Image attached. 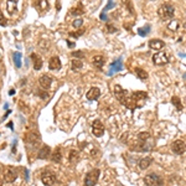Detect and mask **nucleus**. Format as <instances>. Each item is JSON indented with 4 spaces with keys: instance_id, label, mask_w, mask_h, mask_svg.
<instances>
[{
    "instance_id": "obj_38",
    "label": "nucleus",
    "mask_w": 186,
    "mask_h": 186,
    "mask_svg": "<svg viewBox=\"0 0 186 186\" xmlns=\"http://www.w3.org/2000/svg\"><path fill=\"white\" fill-rule=\"evenodd\" d=\"M0 25H2V26H6V17L4 16V14H3L2 10H0Z\"/></svg>"
},
{
    "instance_id": "obj_28",
    "label": "nucleus",
    "mask_w": 186,
    "mask_h": 186,
    "mask_svg": "<svg viewBox=\"0 0 186 186\" xmlns=\"http://www.w3.org/2000/svg\"><path fill=\"white\" fill-rule=\"evenodd\" d=\"M179 27H180V21H179V20H171V21L168 24V29H169L170 31H176Z\"/></svg>"
},
{
    "instance_id": "obj_33",
    "label": "nucleus",
    "mask_w": 186,
    "mask_h": 186,
    "mask_svg": "<svg viewBox=\"0 0 186 186\" xmlns=\"http://www.w3.org/2000/svg\"><path fill=\"white\" fill-rule=\"evenodd\" d=\"M36 96H39V97L42 98V99H47V98H48V93H47L46 89H39V91L36 92Z\"/></svg>"
},
{
    "instance_id": "obj_22",
    "label": "nucleus",
    "mask_w": 186,
    "mask_h": 186,
    "mask_svg": "<svg viewBox=\"0 0 186 186\" xmlns=\"http://www.w3.org/2000/svg\"><path fill=\"white\" fill-rule=\"evenodd\" d=\"M151 163H153V158L146 157V158L140 159V160H139V163H138V165H139V168H140L141 170H146V169L151 165Z\"/></svg>"
},
{
    "instance_id": "obj_36",
    "label": "nucleus",
    "mask_w": 186,
    "mask_h": 186,
    "mask_svg": "<svg viewBox=\"0 0 186 186\" xmlns=\"http://www.w3.org/2000/svg\"><path fill=\"white\" fill-rule=\"evenodd\" d=\"M82 24H83V20H82V19H77V20H75V21L72 22V26H73L75 29H78V27L82 26Z\"/></svg>"
},
{
    "instance_id": "obj_17",
    "label": "nucleus",
    "mask_w": 186,
    "mask_h": 186,
    "mask_svg": "<svg viewBox=\"0 0 186 186\" xmlns=\"http://www.w3.org/2000/svg\"><path fill=\"white\" fill-rule=\"evenodd\" d=\"M61 60H60V57H57V56H52L51 58H50V61H48V68L50 70H52V71H58L60 68H61Z\"/></svg>"
},
{
    "instance_id": "obj_44",
    "label": "nucleus",
    "mask_w": 186,
    "mask_h": 186,
    "mask_svg": "<svg viewBox=\"0 0 186 186\" xmlns=\"http://www.w3.org/2000/svg\"><path fill=\"white\" fill-rule=\"evenodd\" d=\"M8 127H9L10 129H14V126H13V123H11V122H10V123L8 124Z\"/></svg>"
},
{
    "instance_id": "obj_45",
    "label": "nucleus",
    "mask_w": 186,
    "mask_h": 186,
    "mask_svg": "<svg viewBox=\"0 0 186 186\" xmlns=\"http://www.w3.org/2000/svg\"><path fill=\"white\" fill-rule=\"evenodd\" d=\"M10 113H11V110H8V112H6V114H5V115H4V118H6V117H8V115H9V114H10Z\"/></svg>"
},
{
    "instance_id": "obj_39",
    "label": "nucleus",
    "mask_w": 186,
    "mask_h": 186,
    "mask_svg": "<svg viewBox=\"0 0 186 186\" xmlns=\"http://www.w3.org/2000/svg\"><path fill=\"white\" fill-rule=\"evenodd\" d=\"M115 6V4H114V2L113 0H109V3H108V5L104 8V10H103V13H106L107 10H109V9H112V8H114Z\"/></svg>"
},
{
    "instance_id": "obj_12",
    "label": "nucleus",
    "mask_w": 186,
    "mask_h": 186,
    "mask_svg": "<svg viewBox=\"0 0 186 186\" xmlns=\"http://www.w3.org/2000/svg\"><path fill=\"white\" fill-rule=\"evenodd\" d=\"M123 70V61H122V58H118L117 61H114L113 64H110V66H109V71H108V76H112V75H114L115 72H119V71H122Z\"/></svg>"
},
{
    "instance_id": "obj_23",
    "label": "nucleus",
    "mask_w": 186,
    "mask_h": 186,
    "mask_svg": "<svg viewBox=\"0 0 186 186\" xmlns=\"http://www.w3.org/2000/svg\"><path fill=\"white\" fill-rule=\"evenodd\" d=\"M83 14H84V10H83L82 4H78L77 6L70 9V15H72V16H81Z\"/></svg>"
},
{
    "instance_id": "obj_5",
    "label": "nucleus",
    "mask_w": 186,
    "mask_h": 186,
    "mask_svg": "<svg viewBox=\"0 0 186 186\" xmlns=\"http://www.w3.org/2000/svg\"><path fill=\"white\" fill-rule=\"evenodd\" d=\"M99 175H101L99 169H93V170L88 171L84 177V186H95L98 182Z\"/></svg>"
},
{
    "instance_id": "obj_19",
    "label": "nucleus",
    "mask_w": 186,
    "mask_h": 186,
    "mask_svg": "<svg viewBox=\"0 0 186 186\" xmlns=\"http://www.w3.org/2000/svg\"><path fill=\"white\" fill-rule=\"evenodd\" d=\"M31 60L34 62V70L40 71L42 68V58L37 53H31Z\"/></svg>"
},
{
    "instance_id": "obj_37",
    "label": "nucleus",
    "mask_w": 186,
    "mask_h": 186,
    "mask_svg": "<svg viewBox=\"0 0 186 186\" xmlns=\"http://www.w3.org/2000/svg\"><path fill=\"white\" fill-rule=\"evenodd\" d=\"M72 56H73L75 58L79 60V58H83V57H84V53H83L82 51H75V52H72Z\"/></svg>"
},
{
    "instance_id": "obj_46",
    "label": "nucleus",
    "mask_w": 186,
    "mask_h": 186,
    "mask_svg": "<svg viewBox=\"0 0 186 186\" xmlns=\"http://www.w3.org/2000/svg\"><path fill=\"white\" fill-rule=\"evenodd\" d=\"M184 78H186V75H184Z\"/></svg>"
},
{
    "instance_id": "obj_27",
    "label": "nucleus",
    "mask_w": 186,
    "mask_h": 186,
    "mask_svg": "<svg viewBox=\"0 0 186 186\" xmlns=\"http://www.w3.org/2000/svg\"><path fill=\"white\" fill-rule=\"evenodd\" d=\"M122 3H123L124 6H126V9L129 11L130 15H134V8H133V4H132L130 0H122Z\"/></svg>"
},
{
    "instance_id": "obj_11",
    "label": "nucleus",
    "mask_w": 186,
    "mask_h": 186,
    "mask_svg": "<svg viewBox=\"0 0 186 186\" xmlns=\"http://www.w3.org/2000/svg\"><path fill=\"white\" fill-rule=\"evenodd\" d=\"M4 179H5V181L9 182V184L14 182V181L17 179V171H16V169L13 168V166L6 168V170H5V172H4Z\"/></svg>"
},
{
    "instance_id": "obj_40",
    "label": "nucleus",
    "mask_w": 186,
    "mask_h": 186,
    "mask_svg": "<svg viewBox=\"0 0 186 186\" xmlns=\"http://www.w3.org/2000/svg\"><path fill=\"white\" fill-rule=\"evenodd\" d=\"M56 10H57V11H60V10H61V3L58 2V0L56 2Z\"/></svg>"
},
{
    "instance_id": "obj_15",
    "label": "nucleus",
    "mask_w": 186,
    "mask_h": 186,
    "mask_svg": "<svg viewBox=\"0 0 186 186\" xmlns=\"http://www.w3.org/2000/svg\"><path fill=\"white\" fill-rule=\"evenodd\" d=\"M39 84H40V87L42 88V89H50V87H51V84H52V78L50 77V76H47V75H42L40 78H39Z\"/></svg>"
},
{
    "instance_id": "obj_3",
    "label": "nucleus",
    "mask_w": 186,
    "mask_h": 186,
    "mask_svg": "<svg viewBox=\"0 0 186 186\" xmlns=\"http://www.w3.org/2000/svg\"><path fill=\"white\" fill-rule=\"evenodd\" d=\"M114 96H115V98L119 101V103H122L123 106H126V107L129 106L130 96L128 95V91L123 89L119 84H115V87H114Z\"/></svg>"
},
{
    "instance_id": "obj_35",
    "label": "nucleus",
    "mask_w": 186,
    "mask_h": 186,
    "mask_svg": "<svg viewBox=\"0 0 186 186\" xmlns=\"http://www.w3.org/2000/svg\"><path fill=\"white\" fill-rule=\"evenodd\" d=\"M106 29H107V33H108V34H113V33H115V31H118V29L114 27V26L110 25V24H107V25H106Z\"/></svg>"
},
{
    "instance_id": "obj_8",
    "label": "nucleus",
    "mask_w": 186,
    "mask_h": 186,
    "mask_svg": "<svg viewBox=\"0 0 186 186\" xmlns=\"http://www.w3.org/2000/svg\"><path fill=\"white\" fill-rule=\"evenodd\" d=\"M25 143H26V146L30 145V146H33V148H36L39 144H40V137L39 134L36 133H27L25 135Z\"/></svg>"
},
{
    "instance_id": "obj_18",
    "label": "nucleus",
    "mask_w": 186,
    "mask_h": 186,
    "mask_svg": "<svg viewBox=\"0 0 186 186\" xmlns=\"http://www.w3.org/2000/svg\"><path fill=\"white\" fill-rule=\"evenodd\" d=\"M164 46H165V42L160 39H153L149 41V47L151 50H155V51H159V50L164 48Z\"/></svg>"
},
{
    "instance_id": "obj_13",
    "label": "nucleus",
    "mask_w": 186,
    "mask_h": 186,
    "mask_svg": "<svg viewBox=\"0 0 186 186\" xmlns=\"http://www.w3.org/2000/svg\"><path fill=\"white\" fill-rule=\"evenodd\" d=\"M86 97H87V99L91 101V102H92V101H97V99L101 97V91H99V88H97V87L89 88V91L87 92Z\"/></svg>"
},
{
    "instance_id": "obj_10",
    "label": "nucleus",
    "mask_w": 186,
    "mask_h": 186,
    "mask_svg": "<svg viewBox=\"0 0 186 186\" xmlns=\"http://www.w3.org/2000/svg\"><path fill=\"white\" fill-rule=\"evenodd\" d=\"M171 150L176 155H182L186 151V144L182 140H175L171 144Z\"/></svg>"
},
{
    "instance_id": "obj_9",
    "label": "nucleus",
    "mask_w": 186,
    "mask_h": 186,
    "mask_svg": "<svg viewBox=\"0 0 186 186\" xmlns=\"http://www.w3.org/2000/svg\"><path fill=\"white\" fill-rule=\"evenodd\" d=\"M92 133L97 138H101L104 134V126L101 120H95L92 123Z\"/></svg>"
},
{
    "instance_id": "obj_14",
    "label": "nucleus",
    "mask_w": 186,
    "mask_h": 186,
    "mask_svg": "<svg viewBox=\"0 0 186 186\" xmlns=\"http://www.w3.org/2000/svg\"><path fill=\"white\" fill-rule=\"evenodd\" d=\"M51 148L47 146V145H44L39 153H37V159H41V160H47L48 158H51Z\"/></svg>"
},
{
    "instance_id": "obj_30",
    "label": "nucleus",
    "mask_w": 186,
    "mask_h": 186,
    "mask_svg": "<svg viewBox=\"0 0 186 186\" xmlns=\"http://www.w3.org/2000/svg\"><path fill=\"white\" fill-rule=\"evenodd\" d=\"M13 58H14L15 66H16L17 68H20V67H21V53H20V52H15V53L13 55Z\"/></svg>"
},
{
    "instance_id": "obj_47",
    "label": "nucleus",
    "mask_w": 186,
    "mask_h": 186,
    "mask_svg": "<svg viewBox=\"0 0 186 186\" xmlns=\"http://www.w3.org/2000/svg\"><path fill=\"white\" fill-rule=\"evenodd\" d=\"M0 186H3V185H0Z\"/></svg>"
},
{
    "instance_id": "obj_24",
    "label": "nucleus",
    "mask_w": 186,
    "mask_h": 186,
    "mask_svg": "<svg viewBox=\"0 0 186 186\" xmlns=\"http://www.w3.org/2000/svg\"><path fill=\"white\" fill-rule=\"evenodd\" d=\"M51 160H52V163H61V160H62V153H61V149L60 148H57L52 154H51Z\"/></svg>"
},
{
    "instance_id": "obj_31",
    "label": "nucleus",
    "mask_w": 186,
    "mask_h": 186,
    "mask_svg": "<svg viewBox=\"0 0 186 186\" xmlns=\"http://www.w3.org/2000/svg\"><path fill=\"white\" fill-rule=\"evenodd\" d=\"M171 103H172V106H175V107H176V109H177V110H182V104H181V101H180V98H179V97L174 96V97L171 98Z\"/></svg>"
},
{
    "instance_id": "obj_26",
    "label": "nucleus",
    "mask_w": 186,
    "mask_h": 186,
    "mask_svg": "<svg viewBox=\"0 0 186 186\" xmlns=\"http://www.w3.org/2000/svg\"><path fill=\"white\" fill-rule=\"evenodd\" d=\"M134 72H135L137 77H138V78H140V79H143V81L148 78V72H146V71H144L143 68H139V67H137Z\"/></svg>"
},
{
    "instance_id": "obj_42",
    "label": "nucleus",
    "mask_w": 186,
    "mask_h": 186,
    "mask_svg": "<svg viewBox=\"0 0 186 186\" xmlns=\"http://www.w3.org/2000/svg\"><path fill=\"white\" fill-rule=\"evenodd\" d=\"M9 95H10V96H14V95H15V89H10Z\"/></svg>"
},
{
    "instance_id": "obj_21",
    "label": "nucleus",
    "mask_w": 186,
    "mask_h": 186,
    "mask_svg": "<svg viewBox=\"0 0 186 186\" xmlns=\"http://www.w3.org/2000/svg\"><path fill=\"white\" fill-rule=\"evenodd\" d=\"M6 10H8V14H10V15L16 14L17 3L15 2V0H8V2H6Z\"/></svg>"
},
{
    "instance_id": "obj_34",
    "label": "nucleus",
    "mask_w": 186,
    "mask_h": 186,
    "mask_svg": "<svg viewBox=\"0 0 186 186\" xmlns=\"http://www.w3.org/2000/svg\"><path fill=\"white\" fill-rule=\"evenodd\" d=\"M83 33H84V29H81V30L77 31V33H70V36H71V37H75V39H78L79 36H82Z\"/></svg>"
},
{
    "instance_id": "obj_43",
    "label": "nucleus",
    "mask_w": 186,
    "mask_h": 186,
    "mask_svg": "<svg viewBox=\"0 0 186 186\" xmlns=\"http://www.w3.org/2000/svg\"><path fill=\"white\" fill-rule=\"evenodd\" d=\"M101 19H102V20H107V17H106L104 13H102V14H101Z\"/></svg>"
},
{
    "instance_id": "obj_32",
    "label": "nucleus",
    "mask_w": 186,
    "mask_h": 186,
    "mask_svg": "<svg viewBox=\"0 0 186 186\" xmlns=\"http://www.w3.org/2000/svg\"><path fill=\"white\" fill-rule=\"evenodd\" d=\"M68 160H70V163H75V161L78 160V151H77V150H73V149H72V150L70 151Z\"/></svg>"
},
{
    "instance_id": "obj_41",
    "label": "nucleus",
    "mask_w": 186,
    "mask_h": 186,
    "mask_svg": "<svg viewBox=\"0 0 186 186\" xmlns=\"http://www.w3.org/2000/svg\"><path fill=\"white\" fill-rule=\"evenodd\" d=\"M67 44H68V47H71V48H72V47H75V44H73V42H71V41H67Z\"/></svg>"
},
{
    "instance_id": "obj_20",
    "label": "nucleus",
    "mask_w": 186,
    "mask_h": 186,
    "mask_svg": "<svg viewBox=\"0 0 186 186\" xmlns=\"http://www.w3.org/2000/svg\"><path fill=\"white\" fill-rule=\"evenodd\" d=\"M92 64L95 65L98 70H102V68H103V66H104V64H106L104 57H103V56H101V55L93 56V58H92Z\"/></svg>"
},
{
    "instance_id": "obj_16",
    "label": "nucleus",
    "mask_w": 186,
    "mask_h": 186,
    "mask_svg": "<svg viewBox=\"0 0 186 186\" xmlns=\"http://www.w3.org/2000/svg\"><path fill=\"white\" fill-rule=\"evenodd\" d=\"M35 8L40 13H45L50 9L48 0H35Z\"/></svg>"
},
{
    "instance_id": "obj_29",
    "label": "nucleus",
    "mask_w": 186,
    "mask_h": 186,
    "mask_svg": "<svg viewBox=\"0 0 186 186\" xmlns=\"http://www.w3.org/2000/svg\"><path fill=\"white\" fill-rule=\"evenodd\" d=\"M149 33H150V25H145V26L138 29V34L140 36H146Z\"/></svg>"
},
{
    "instance_id": "obj_25",
    "label": "nucleus",
    "mask_w": 186,
    "mask_h": 186,
    "mask_svg": "<svg viewBox=\"0 0 186 186\" xmlns=\"http://www.w3.org/2000/svg\"><path fill=\"white\" fill-rule=\"evenodd\" d=\"M83 67V64H82V61L81 60H77V58H73L71 61V70L72 71H78Z\"/></svg>"
},
{
    "instance_id": "obj_2",
    "label": "nucleus",
    "mask_w": 186,
    "mask_h": 186,
    "mask_svg": "<svg viewBox=\"0 0 186 186\" xmlns=\"http://www.w3.org/2000/svg\"><path fill=\"white\" fill-rule=\"evenodd\" d=\"M174 14H175V8L169 4V3H164L159 6L158 9V16L160 17V20L163 21H168L170 19L174 17Z\"/></svg>"
},
{
    "instance_id": "obj_7",
    "label": "nucleus",
    "mask_w": 186,
    "mask_h": 186,
    "mask_svg": "<svg viewBox=\"0 0 186 186\" xmlns=\"http://www.w3.org/2000/svg\"><path fill=\"white\" fill-rule=\"evenodd\" d=\"M153 64L157 65V66H164V65H168L169 64V57L166 56L165 52H157L153 55Z\"/></svg>"
},
{
    "instance_id": "obj_1",
    "label": "nucleus",
    "mask_w": 186,
    "mask_h": 186,
    "mask_svg": "<svg viewBox=\"0 0 186 186\" xmlns=\"http://www.w3.org/2000/svg\"><path fill=\"white\" fill-rule=\"evenodd\" d=\"M148 98V95L146 92H141V91H138V92H134L130 95V99H129V106L128 108L130 109H134V108H140L144 106L145 101Z\"/></svg>"
},
{
    "instance_id": "obj_6",
    "label": "nucleus",
    "mask_w": 186,
    "mask_h": 186,
    "mask_svg": "<svg viewBox=\"0 0 186 186\" xmlns=\"http://www.w3.org/2000/svg\"><path fill=\"white\" fill-rule=\"evenodd\" d=\"M41 181H42V184H44L45 186H52V185L56 184L57 176H56V174H55L53 171L46 170V171H44V172L41 174Z\"/></svg>"
},
{
    "instance_id": "obj_4",
    "label": "nucleus",
    "mask_w": 186,
    "mask_h": 186,
    "mask_svg": "<svg viewBox=\"0 0 186 186\" xmlns=\"http://www.w3.org/2000/svg\"><path fill=\"white\" fill-rule=\"evenodd\" d=\"M144 182L146 186H164V180L157 172H150L144 177Z\"/></svg>"
}]
</instances>
